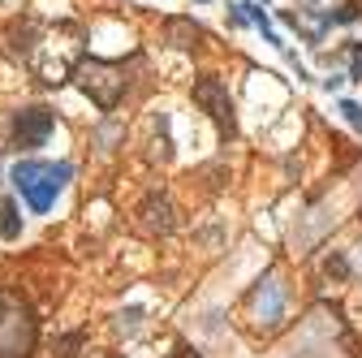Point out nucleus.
<instances>
[{"instance_id":"obj_1","label":"nucleus","mask_w":362,"mask_h":358,"mask_svg":"<svg viewBox=\"0 0 362 358\" xmlns=\"http://www.w3.org/2000/svg\"><path fill=\"white\" fill-rule=\"evenodd\" d=\"M74 169L70 165H52V160H18L13 165V186L22 190V199L30 211H47L56 203V194L70 186Z\"/></svg>"},{"instance_id":"obj_2","label":"nucleus","mask_w":362,"mask_h":358,"mask_svg":"<svg viewBox=\"0 0 362 358\" xmlns=\"http://www.w3.org/2000/svg\"><path fill=\"white\" fill-rule=\"evenodd\" d=\"M35 346V324L9 294H0V358H26Z\"/></svg>"},{"instance_id":"obj_3","label":"nucleus","mask_w":362,"mask_h":358,"mask_svg":"<svg viewBox=\"0 0 362 358\" xmlns=\"http://www.w3.org/2000/svg\"><path fill=\"white\" fill-rule=\"evenodd\" d=\"M52 129H56V112L43 108V104H30L13 117V143L18 147H43Z\"/></svg>"},{"instance_id":"obj_4","label":"nucleus","mask_w":362,"mask_h":358,"mask_svg":"<svg viewBox=\"0 0 362 358\" xmlns=\"http://www.w3.org/2000/svg\"><path fill=\"white\" fill-rule=\"evenodd\" d=\"M82 91L108 112V108H117V100L125 95V74L112 70V65H91V70L82 74Z\"/></svg>"},{"instance_id":"obj_5","label":"nucleus","mask_w":362,"mask_h":358,"mask_svg":"<svg viewBox=\"0 0 362 358\" xmlns=\"http://www.w3.org/2000/svg\"><path fill=\"white\" fill-rule=\"evenodd\" d=\"M194 104H199L203 112H211L228 134H233V104H228V91L220 78H211V74H199L194 78Z\"/></svg>"},{"instance_id":"obj_6","label":"nucleus","mask_w":362,"mask_h":358,"mask_svg":"<svg viewBox=\"0 0 362 358\" xmlns=\"http://www.w3.org/2000/svg\"><path fill=\"white\" fill-rule=\"evenodd\" d=\"M255 315H259V324H268V328L285 319V289H281V281H263L255 289Z\"/></svg>"},{"instance_id":"obj_7","label":"nucleus","mask_w":362,"mask_h":358,"mask_svg":"<svg viewBox=\"0 0 362 358\" xmlns=\"http://www.w3.org/2000/svg\"><path fill=\"white\" fill-rule=\"evenodd\" d=\"M164 30H169V43H177V48H194V43L203 39V26L194 22V18H169Z\"/></svg>"},{"instance_id":"obj_8","label":"nucleus","mask_w":362,"mask_h":358,"mask_svg":"<svg viewBox=\"0 0 362 358\" xmlns=\"http://www.w3.org/2000/svg\"><path fill=\"white\" fill-rule=\"evenodd\" d=\"M142 224H147V229L169 233V229H173V207H169V199H147V203H142Z\"/></svg>"},{"instance_id":"obj_9","label":"nucleus","mask_w":362,"mask_h":358,"mask_svg":"<svg viewBox=\"0 0 362 358\" xmlns=\"http://www.w3.org/2000/svg\"><path fill=\"white\" fill-rule=\"evenodd\" d=\"M0 238H5V242L22 238V216H18V203H13V199L0 203Z\"/></svg>"},{"instance_id":"obj_10","label":"nucleus","mask_w":362,"mask_h":358,"mask_svg":"<svg viewBox=\"0 0 362 358\" xmlns=\"http://www.w3.org/2000/svg\"><path fill=\"white\" fill-rule=\"evenodd\" d=\"M323 272L337 276V281H345V276H350V264H345V255H328L323 259Z\"/></svg>"},{"instance_id":"obj_11","label":"nucleus","mask_w":362,"mask_h":358,"mask_svg":"<svg viewBox=\"0 0 362 358\" xmlns=\"http://www.w3.org/2000/svg\"><path fill=\"white\" fill-rule=\"evenodd\" d=\"M341 112H345V121H350L354 129H362V104H354V100H345V104H341Z\"/></svg>"},{"instance_id":"obj_12","label":"nucleus","mask_w":362,"mask_h":358,"mask_svg":"<svg viewBox=\"0 0 362 358\" xmlns=\"http://www.w3.org/2000/svg\"><path fill=\"white\" fill-rule=\"evenodd\" d=\"M78 346H82V333H70L61 341V358H78Z\"/></svg>"},{"instance_id":"obj_13","label":"nucleus","mask_w":362,"mask_h":358,"mask_svg":"<svg viewBox=\"0 0 362 358\" xmlns=\"http://www.w3.org/2000/svg\"><path fill=\"white\" fill-rule=\"evenodd\" d=\"M354 18H358V5H341L328 22H354Z\"/></svg>"},{"instance_id":"obj_14","label":"nucleus","mask_w":362,"mask_h":358,"mask_svg":"<svg viewBox=\"0 0 362 358\" xmlns=\"http://www.w3.org/2000/svg\"><path fill=\"white\" fill-rule=\"evenodd\" d=\"M138 324H142V311H121V328L125 333H134Z\"/></svg>"},{"instance_id":"obj_15","label":"nucleus","mask_w":362,"mask_h":358,"mask_svg":"<svg viewBox=\"0 0 362 358\" xmlns=\"http://www.w3.org/2000/svg\"><path fill=\"white\" fill-rule=\"evenodd\" d=\"M354 78H362V48L354 43Z\"/></svg>"},{"instance_id":"obj_16","label":"nucleus","mask_w":362,"mask_h":358,"mask_svg":"<svg viewBox=\"0 0 362 358\" xmlns=\"http://www.w3.org/2000/svg\"><path fill=\"white\" fill-rule=\"evenodd\" d=\"M0 5H5V0H0Z\"/></svg>"}]
</instances>
